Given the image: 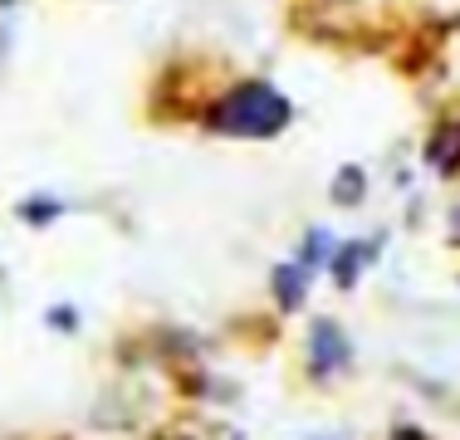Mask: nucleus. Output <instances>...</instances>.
I'll list each match as a JSON object with an SVG mask.
<instances>
[{"label": "nucleus", "instance_id": "f257e3e1", "mask_svg": "<svg viewBox=\"0 0 460 440\" xmlns=\"http://www.w3.org/2000/svg\"><path fill=\"white\" fill-rule=\"evenodd\" d=\"M294 108L275 84H235L230 93L216 98V108L206 113V128L221 137H275L289 128Z\"/></svg>", "mask_w": 460, "mask_h": 440}, {"label": "nucleus", "instance_id": "f03ea898", "mask_svg": "<svg viewBox=\"0 0 460 440\" xmlns=\"http://www.w3.org/2000/svg\"><path fill=\"white\" fill-rule=\"evenodd\" d=\"M309 362H314L319 377H333L338 367H348V343H343V333H338L328 318L309 328Z\"/></svg>", "mask_w": 460, "mask_h": 440}, {"label": "nucleus", "instance_id": "7ed1b4c3", "mask_svg": "<svg viewBox=\"0 0 460 440\" xmlns=\"http://www.w3.org/2000/svg\"><path fill=\"white\" fill-rule=\"evenodd\" d=\"M304 284H309V264H279V269H275V289H279L284 308H299Z\"/></svg>", "mask_w": 460, "mask_h": 440}, {"label": "nucleus", "instance_id": "20e7f679", "mask_svg": "<svg viewBox=\"0 0 460 440\" xmlns=\"http://www.w3.org/2000/svg\"><path fill=\"white\" fill-rule=\"evenodd\" d=\"M367 255H372L367 245H348L343 255L333 260V274H338V284H343V289H348V284L358 279V269H363V260H367Z\"/></svg>", "mask_w": 460, "mask_h": 440}, {"label": "nucleus", "instance_id": "39448f33", "mask_svg": "<svg viewBox=\"0 0 460 440\" xmlns=\"http://www.w3.org/2000/svg\"><path fill=\"white\" fill-rule=\"evenodd\" d=\"M358 196H363V172L343 167V176L333 181V201H358Z\"/></svg>", "mask_w": 460, "mask_h": 440}, {"label": "nucleus", "instance_id": "423d86ee", "mask_svg": "<svg viewBox=\"0 0 460 440\" xmlns=\"http://www.w3.org/2000/svg\"><path fill=\"white\" fill-rule=\"evenodd\" d=\"M20 216H25V220H49V216H54V206H49V201H30Z\"/></svg>", "mask_w": 460, "mask_h": 440}, {"label": "nucleus", "instance_id": "0eeeda50", "mask_svg": "<svg viewBox=\"0 0 460 440\" xmlns=\"http://www.w3.org/2000/svg\"><path fill=\"white\" fill-rule=\"evenodd\" d=\"M392 440H431V436H421V431H397Z\"/></svg>", "mask_w": 460, "mask_h": 440}, {"label": "nucleus", "instance_id": "6e6552de", "mask_svg": "<svg viewBox=\"0 0 460 440\" xmlns=\"http://www.w3.org/2000/svg\"><path fill=\"white\" fill-rule=\"evenodd\" d=\"M456 230H460V220H456Z\"/></svg>", "mask_w": 460, "mask_h": 440}]
</instances>
